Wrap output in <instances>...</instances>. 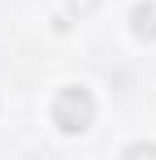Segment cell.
I'll list each match as a JSON object with an SVG mask.
<instances>
[{"mask_svg":"<svg viewBox=\"0 0 156 160\" xmlns=\"http://www.w3.org/2000/svg\"><path fill=\"white\" fill-rule=\"evenodd\" d=\"M134 30H139L143 39H148V35L156 39V9H148V4H139V9H134Z\"/></svg>","mask_w":156,"mask_h":160,"instance_id":"cell-2","label":"cell"},{"mask_svg":"<svg viewBox=\"0 0 156 160\" xmlns=\"http://www.w3.org/2000/svg\"><path fill=\"white\" fill-rule=\"evenodd\" d=\"M96 117V104L87 95V87H65L52 104V121L61 126V134H82Z\"/></svg>","mask_w":156,"mask_h":160,"instance_id":"cell-1","label":"cell"}]
</instances>
